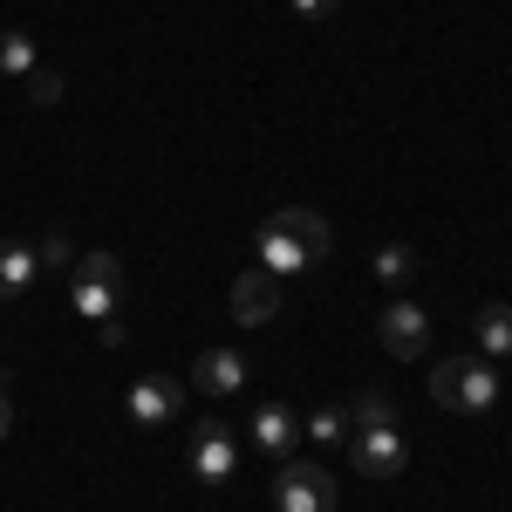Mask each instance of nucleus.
Returning a JSON list of instances; mask_svg holds the SVG:
<instances>
[{"mask_svg": "<svg viewBox=\"0 0 512 512\" xmlns=\"http://www.w3.org/2000/svg\"><path fill=\"white\" fill-rule=\"evenodd\" d=\"M328 246H335L328 219H315L308 205H280L274 219L260 226V267H267L274 280H287V274H308L315 260H328Z\"/></svg>", "mask_w": 512, "mask_h": 512, "instance_id": "obj_1", "label": "nucleus"}, {"mask_svg": "<svg viewBox=\"0 0 512 512\" xmlns=\"http://www.w3.org/2000/svg\"><path fill=\"white\" fill-rule=\"evenodd\" d=\"M431 396L444 410H458V417H478V410L499 403V369L478 362V355H451V362L431 369Z\"/></svg>", "mask_w": 512, "mask_h": 512, "instance_id": "obj_2", "label": "nucleus"}, {"mask_svg": "<svg viewBox=\"0 0 512 512\" xmlns=\"http://www.w3.org/2000/svg\"><path fill=\"white\" fill-rule=\"evenodd\" d=\"M117 294H123V267L110 260V253H89V260H76V280H69V301H76L89 321L117 315Z\"/></svg>", "mask_w": 512, "mask_h": 512, "instance_id": "obj_3", "label": "nucleus"}, {"mask_svg": "<svg viewBox=\"0 0 512 512\" xmlns=\"http://www.w3.org/2000/svg\"><path fill=\"white\" fill-rule=\"evenodd\" d=\"M349 458L362 478H396L410 465V444L396 437V424H355L349 431Z\"/></svg>", "mask_w": 512, "mask_h": 512, "instance_id": "obj_4", "label": "nucleus"}, {"mask_svg": "<svg viewBox=\"0 0 512 512\" xmlns=\"http://www.w3.org/2000/svg\"><path fill=\"white\" fill-rule=\"evenodd\" d=\"M274 506L280 512H335V478L321 465H308V458H294L274 478Z\"/></svg>", "mask_w": 512, "mask_h": 512, "instance_id": "obj_5", "label": "nucleus"}, {"mask_svg": "<svg viewBox=\"0 0 512 512\" xmlns=\"http://www.w3.org/2000/svg\"><path fill=\"white\" fill-rule=\"evenodd\" d=\"M376 335H383V349H390V355L417 362V355L431 349V315H424L417 301H396V308H383V315H376Z\"/></svg>", "mask_w": 512, "mask_h": 512, "instance_id": "obj_6", "label": "nucleus"}, {"mask_svg": "<svg viewBox=\"0 0 512 512\" xmlns=\"http://www.w3.org/2000/svg\"><path fill=\"white\" fill-rule=\"evenodd\" d=\"M178 403H185V390H178L171 376H137L123 410H130V424H144V431H151V424H171V417H178Z\"/></svg>", "mask_w": 512, "mask_h": 512, "instance_id": "obj_7", "label": "nucleus"}, {"mask_svg": "<svg viewBox=\"0 0 512 512\" xmlns=\"http://www.w3.org/2000/svg\"><path fill=\"white\" fill-rule=\"evenodd\" d=\"M280 315V280L267 274V267H253V274L233 280V321H246V328H260V321Z\"/></svg>", "mask_w": 512, "mask_h": 512, "instance_id": "obj_8", "label": "nucleus"}, {"mask_svg": "<svg viewBox=\"0 0 512 512\" xmlns=\"http://www.w3.org/2000/svg\"><path fill=\"white\" fill-rule=\"evenodd\" d=\"M233 465H239V444L219 431V424H198V431H192V472L205 478V485H226Z\"/></svg>", "mask_w": 512, "mask_h": 512, "instance_id": "obj_9", "label": "nucleus"}, {"mask_svg": "<svg viewBox=\"0 0 512 512\" xmlns=\"http://www.w3.org/2000/svg\"><path fill=\"white\" fill-rule=\"evenodd\" d=\"M192 383H198L205 396H233L239 383H246V362H239L233 349H205V355L192 362Z\"/></svg>", "mask_w": 512, "mask_h": 512, "instance_id": "obj_10", "label": "nucleus"}, {"mask_svg": "<svg viewBox=\"0 0 512 512\" xmlns=\"http://www.w3.org/2000/svg\"><path fill=\"white\" fill-rule=\"evenodd\" d=\"M35 274H41L35 246H21V239H0V301H21V294L35 287Z\"/></svg>", "mask_w": 512, "mask_h": 512, "instance_id": "obj_11", "label": "nucleus"}, {"mask_svg": "<svg viewBox=\"0 0 512 512\" xmlns=\"http://www.w3.org/2000/svg\"><path fill=\"white\" fill-rule=\"evenodd\" d=\"M294 437H301V424H294V410H280V403H260L253 410V444L260 451H294Z\"/></svg>", "mask_w": 512, "mask_h": 512, "instance_id": "obj_12", "label": "nucleus"}, {"mask_svg": "<svg viewBox=\"0 0 512 512\" xmlns=\"http://www.w3.org/2000/svg\"><path fill=\"white\" fill-rule=\"evenodd\" d=\"M478 342H485V355H512V308L506 301L478 308Z\"/></svg>", "mask_w": 512, "mask_h": 512, "instance_id": "obj_13", "label": "nucleus"}, {"mask_svg": "<svg viewBox=\"0 0 512 512\" xmlns=\"http://www.w3.org/2000/svg\"><path fill=\"white\" fill-rule=\"evenodd\" d=\"M28 69H35V41L7 28V35H0V76H28Z\"/></svg>", "mask_w": 512, "mask_h": 512, "instance_id": "obj_14", "label": "nucleus"}, {"mask_svg": "<svg viewBox=\"0 0 512 512\" xmlns=\"http://www.w3.org/2000/svg\"><path fill=\"white\" fill-rule=\"evenodd\" d=\"M410 274H417V253H410V246H383V253H376V280L403 287Z\"/></svg>", "mask_w": 512, "mask_h": 512, "instance_id": "obj_15", "label": "nucleus"}, {"mask_svg": "<svg viewBox=\"0 0 512 512\" xmlns=\"http://www.w3.org/2000/svg\"><path fill=\"white\" fill-rule=\"evenodd\" d=\"M28 103H41V110H48V103H62V76H55V69H28Z\"/></svg>", "mask_w": 512, "mask_h": 512, "instance_id": "obj_16", "label": "nucleus"}, {"mask_svg": "<svg viewBox=\"0 0 512 512\" xmlns=\"http://www.w3.org/2000/svg\"><path fill=\"white\" fill-rule=\"evenodd\" d=\"M301 431L321 437V444H335V437H349V417H342V410H315V417H308Z\"/></svg>", "mask_w": 512, "mask_h": 512, "instance_id": "obj_17", "label": "nucleus"}, {"mask_svg": "<svg viewBox=\"0 0 512 512\" xmlns=\"http://www.w3.org/2000/svg\"><path fill=\"white\" fill-rule=\"evenodd\" d=\"M355 424H396L390 396H362V403H355Z\"/></svg>", "mask_w": 512, "mask_h": 512, "instance_id": "obj_18", "label": "nucleus"}, {"mask_svg": "<svg viewBox=\"0 0 512 512\" xmlns=\"http://www.w3.org/2000/svg\"><path fill=\"white\" fill-rule=\"evenodd\" d=\"M35 260H41V267H69V233H48L35 246Z\"/></svg>", "mask_w": 512, "mask_h": 512, "instance_id": "obj_19", "label": "nucleus"}, {"mask_svg": "<svg viewBox=\"0 0 512 512\" xmlns=\"http://www.w3.org/2000/svg\"><path fill=\"white\" fill-rule=\"evenodd\" d=\"M342 0H294V14H308V21H321V14H335Z\"/></svg>", "mask_w": 512, "mask_h": 512, "instance_id": "obj_20", "label": "nucleus"}, {"mask_svg": "<svg viewBox=\"0 0 512 512\" xmlns=\"http://www.w3.org/2000/svg\"><path fill=\"white\" fill-rule=\"evenodd\" d=\"M14 431V410H7V396H0V437Z\"/></svg>", "mask_w": 512, "mask_h": 512, "instance_id": "obj_21", "label": "nucleus"}]
</instances>
